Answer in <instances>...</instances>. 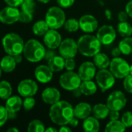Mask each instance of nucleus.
I'll list each match as a JSON object with an SVG mask.
<instances>
[{
	"label": "nucleus",
	"mask_w": 132,
	"mask_h": 132,
	"mask_svg": "<svg viewBox=\"0 0 132 132\" xmlns=\"http://www.w3.org/2000/svg\"><path fill=\"white\" fill-rule=\"evenodd\" d=\"M79 88L85 96H91L93 95L97 90L96 84L91 80H84L81 83Z\"/></svg>",
	"instance_id": "26"
},
{
	"label": "nucleus",
	"mask_w": 132,
	"mask_h": 132,
	"mask_svg": "<svg viewBox=\"0 0 132 132\" xmlns=\"http://www.w3.org/2000/svg\"><path fill=\"white\" fill-rule=\"evenodd\" d=\"M82 128L83 130L86 132H97L100 130V125L99 120L96 118H95L94 116H89L88 118L84 119Z\"/></svg>",
	"instance_id": "21"
},
{
	"label": "nucleus",
	"mask_w": 132,
	"mask_h": 132,
	"mask_svg": "<svg viewBox=\"0 0 132 132\" xmlns=\"http://www.w3.org/2000/svg\"><path fill=\"white\" fill-rule=\"evenodd\" d=\"M58 130H57V128H54L53 127H50L47 129H45V131L46 132H57Z\"/></svg>",
	"instance_id": "53"
},
{
	"label": "nucleus",
	"mask_w": 132,
	"mask_h": 132,
	"mask_svg": "<svg viewBox=\"0 0 132 132\" xmlns=\"http://www.w3.org/2000/svg\"><path fill=\"white\" fill-rule=\"evenodd\" d=\"M93 63L97 68L100 70L101 69H107L110 63V60L108 56L103 53H98L96 55L93 56Z\"/></svg>",
	"instance_id": "25"
},
{
	"label": "nucleus",
	"mask_w": 132,
	"mask_h": 132,
	"mask_svg": "<svg viewBox=\"0 0 132 132\" xmlns=\"http://www.w3.org/2000/svg\"><path fill=\"white\" fill-rule=\"evenodd\" d=\"M46 50L44 46L37 39H30L24 44L23 55L30 62L37 63L44 58Z\"/></svg>",
	"instance_id": "3"
},
{
	"label": "nucleus",
	"mask_w": 132,
	"mask_h": 132,
	"mask_svg": "<svg viewBox=\"0 0 132 132\" xmlns=\"http://www.w3.org/2000/svg\"><path fill=\"white\" fill-rule=\"evenodd\" d=\"M104 13H105V16L106 18L108 19V20H110L112 19V12L110 9H105L104 11Z\"/></svg>",
	"instance_id": "51"
},
{
	"label": "nucleus",
	"mask_w": 132,
	"mask_h": 132,
	"mask_svg": "<svg viewBox=\"0 0 132 132\" xmlns=\"http://www.w3.org/2000/svg\"><path fill=\"white\" fill-rule=\"evenodd\" d=\"M57 54H56V52H55L54 49H50V48H48V50H46V52H45V55H44V59L48 61L50 59H51L52 57H54Z\"/></svg>",
	"instance_id": "42"
},
{
	"label": "nucleus",
	"mask_w": 132,
	"mask_h": 132,
	"mask_svg": "<svg viewBox=\"0 0 132 132\" xmlns=\"http://www.w3.org/2000/svg\"><path fill=\"white\" fill-rule=\"evenodd\" d=\"M82 83V80L79 75L72 71H67L64 73L59 78V84L61 87L65 90L72 91L79 88Z\"/></svg>",
	"instance_id": "7"
},
{
	"label": "nucleus",
	"mask_w": 132,
	"mask_h": 132,
	"mask_svg": "<svg viewBox=\"0 0 132 132\" xmlns=\"http://www.w3.org/2000/svg\"><path fill=\"white\" fill-rule=\"evenodd\" d=\"M32 20H33V13H30L29 12L23 11V10H22V12H20L19 21H20L21 22H23V23H28V22H31Z\"/></svg>",
	"instance_id": "36"
},
{
	"label": "nucleus",
	"mask_w": 132,
	"mask_h": 132,
	"mask_svg": "<svg viewBox=\"0 0 132 132\" xmlns=\"http://www.w3.org/2000/svg\"><path fill=\"white\" fill-rule=\"evenodd\" d=\"M49 117L51 121L57 125H67L75 117L74 108L68 101H59L51 105Z\"/></svg>",
	"instance_id": "1"
},
{
	"label": "nucleus",
	"mask_w": 132,
	"mask_h": 132,
	"mask_svg": "<svg viewBox=\"0 0 132 132\" xmlns=\"http://www.w3.org/2000/svg\"><path fill=\"white\" fill-rule=\"evenodd\" d=\"M110 70L117 79H124L130 74V65L123 58L114 57L110 63Z\"/></svg>",
	"instance_id": "6"
},
{
	"label": "nucleus",
	"mask_w": 132,
	"mask_h": 132,
	"mask_svg": "<svg viewBox=\"0 0 132 132\" xmlns=\"http://www.w3.org/2000/svg\"><path fill=\"white\" fill-rule=\"evenodd\" d=\"M16 62L13 56L9 55L4 56L0 61V67L2 71L5 73H10L16 68Z\"/></svg>",
	"instance_id": "23"
},
{
	"label": "nucleus",
	"mask_w": 132,
	"mask_h": 132,
	"mask_svg": "<svg viewBox=\"0 0 132 132\" xmlns=\"http://www.w3.org/2000/svg\"><path fill=\"white\" fill-rule=\"evenodd\" d=\"M96 37L102 45L108 46L112 44L117 37L115 29L110 25H103L100 26L97 31Z\"/></svg>",
	"instance_id": "10"
},
{
	"label": "nucleus",
	"mask_w": 132,
	"mask_h": 132,
	"mask_svg": "<svg viewBox=\"0 0 132 132\" xmlns=\"http://www.w3.org/2000/svg\"><path fill=\"white\" fill-rule=\"evenodd\" d=\"M125 11L127 12V13L128 14L129 17L132 18V0L129 1L126 6H125Z\"/></svg>",
	"instance_id": "46"
},
{
	"label": "nucleus",
	"mask_w": 132,
	"mask_h": 132,
	"mask_svg": "<svg viewBox=\"0 0 132 132\" xmlns=\"http://www.w3.org/2000/svg\"><path fill=\"white\" fill-rule=\"evenodd\" d=\"M23 1H34V0H23Z\"/></svg>",
	"instance_id": "58"
},
{
	"label": "nucleus",
	"mask_w": 132,
	"mask_h": 132,
	"mask_svg": "<svg viewBox=\"0 0 132 132\" xmlns=\"http://www.w3.org/2000/svg\"><path fill=\"white\" fill-rule=\"evenodd\" d=\"M2 69H1V67H0V77H1V75H2Z\"/></svg>",
	"instance_id": "57"
},
{
	"label": "nucleus",
	"mask_w": 132,
	"mask_h": 132,
	"mask_svg": "<svg viewBox=\"0 0 132 132\" xmlns=\"http://www.w3.org/2000/svg\"><path fill=\"white\" fill-rule=\"evenodd\" d=\"M12 87L8 81L3 80L0 82V98L7 100L11 97Z\"/></svg>",
	"instance_id": "31"
},
{
	"label": "nucleus",
	"mask_w": 132,
	"mask_h": 132,
	"mask_svg": "<svg viewBox=\"0 0 132 132\" xmlns=\"http://www.w3.org/2000/svg\"><path fill=\"white\" fill-rule=\"evenodd\" d=\"M35 99L33 97H26L25 100L23 102V108L26 111H30L31 109L33 108L35 105Z\"/></svg>",
	"instance_id": "37"
},
{
	"label": "nucleus",
	"mask_w": 132,
	"mask_h": 132,
	"mask_svg": "<svg viewBox=\"0 0 132 132\" xmlns=\"http://www.w3.org/2000/svg\"><path fill=\"white\" fill-rule=\"evenodd\" d=\"M45 21L50 29H58L64 26L66 21L65 13L60 6H52L46 13Z\"/></svg>",
	"instance_id": "5"
},
{
	"label": "nucleus",
	"mask_w": 132,
	"mask_h": 132,
	"mask_svg": "<svg viewBox=\"0 0 132 132\" xmlns=\"http://www.w3.org/2000/svg\"><path fill=\"white\" fill-rule=\"evenodd\" d=\"M37 1H39L40 2H42V3L46 4V3H48L51 0H37Z\"/></svg>",
	"instance_id": "55"
},
{
	"label": "nucleus",
	"mask_w": 132,
	"mask_h": 132,
	"mask_svg": "<svg viewBox=\"0 0 132 132\" xmlns=\"http://www.w3.org/2000/svg\"><path fill=\"white\" fill-rule=\"evenodd\" d=\"M123 86L124 90L129 93L132 94V75L128 74L127 77L124 78V82H123Z\"/></svg>",
	"instance_id": "38"
},
{
	"label": "nucleus",
	"mask_w": 132,
	"mask_h": 132,
	"mask_svg": "<svg viewBox=\"0 0 132 132\" xmlns=\"http://www.w3.org/2000/svg\"><path fill=\"white\" fill-rule=\"evenodd\" d=\"M131 56H132V53H131Z\"/></svg>",
	"instance_id": "59"
},
{
	"label": "nucleus",
	"mask_w": 132,
	"mask_h": 132,
	"mask_svg": "<svg viewBox=\"0 0 132 132\" xmlns=\"http://www.w3.org/2000/svg\"><path fill=\"white\" fill-rule=\"evenodd\" d=\"M62 41L61 34L57 31V29H50L46 34L44 36V44L50 49H57L59 47Z\"/></svg>",
	"instance_id": "16"
},
{
	"label": "nucleus",
	"mask_w": 132,
	"mask_h": 132,
	"mask_svg": "<svg viewBox=\"0 0 132 132\" xmlns=\"http://www.w3.org/2000/svg\"><path fill=\"white\" fill-rule=\"evenodd\" d=\"M118 47L120 48L122 54L128 56L132 53V37H124L120 43Z\"/></svg>",
	"instance_id": "29"
},
{
	"label": "nucleus",
	"mask_w": 132,
	"mask_h": 132,
	"mask_svg": "<svg viewBox=\"0 0 132 132\" xmlns=\"http://www.w3.org/2000/svg\"><path fill=\"white\" fill-rule=\"evenodd\" d=\"M121 121L127 128L132 127V111H126L121 117Z\"/></svg>",
	"instance_id": "34"
},
{
	"label": "nucleus",
	"mask_w": 132,
	"mask_h": 132,
	"mask_svg": "<svg viewBox=\"0 0 132 132\" xmlns=\"http://www.w3.org/2000/svg\"><path fill=\"white\" fill-rule=\"evenodd\" d=\"M53 71L48 66L40 65L37 67L34 71V75L36 79L41 84H47L52 80Z\"/></svg>",
	"instance_id": "17"
},
{
	"label": "nucleus",
	"mask_w": 132,
	"mask_h": 132,
	"mask_svg": "<svg viewBox=\"0 0 132 132\" xmlns=\"http://www.w3.org/2000/svg\"><path fill=\"white\" fill-rule=\"evenodd\" d=\"M80 29L86 33H91L96 31L98 28L99 23L97 19L92 15L86 14L82 15L79 20Z\"/></svg>",
	"instance_id": "15"
},
{
	"label": "nucleus",
	"mask_w": 132,
	"mask_h": 132,
	"mask_svg": "<svg viewBox=\"0 0 132 132\" xmlns=\"http://www.w3.org/2000/svg\"><path fill=\"white\" fill-rule=\"evenodd\" d=\"M64 27H65V30L69 32H76L79 29H80L79 22V20H77L76 19H74V18L68 19L65 21V22L64 24Z\"/></svg>",
	"instance_id": "32"
},
{
	"label": "nucleus",
	"mask_w": 132,
	"mask_h": 132,
	"mask_svg": "<svg viewBox=\"0 0 132 132\" xmlns=\"http://www.w3.org/2000/svg\"><path fill=\"white\" fill-rule=\"evenodd\" d=\"M23 105V101L21 98L18 96L10 97L7 99L5 104V108L9 112H15L16 113L19 111Z\"/></svg>",
	"instance_id": "24"
},
{
	"label": "nucleus",
	"mask_w": 132,
	"mask_h": 132,
	"mask_svg": "<svg viewBox=\"0 0 132 132\" xmlns=\"http://www.w3.org/2000/svg\"><path fill=\"white\" fill-rule=\"evenodd\" d=\"M27 131L29 132H44L45 131V126L40 120H33L29 124Z\"/></svg>",
	"instance_id": "33"
},
{
	"label": "nucleus",
	"mask_w": 132,
	"mask_h": 132,
	"mask_svg": "<svg viewBox=\"0 0 132 132\" xmlns=\"http://www.w3.org/2000/svg\"><path fill=\"white\" fill-rule=\"evenodd\" d=\"M115 77L107 69H101L96 74V82L103 92L110 89L115 84Z\"/></svg>",
	"instance_id": "8"
},
{
	"label": "nucleus",
	"mask_w": 132,
	"mask_h": 132,
	"mask_svg": "<svg viewBox=\"0 0 132 132\" xmlns=\"http://www.w3.org/2000/svg\"><path fill=\"white\" fill-rule=\"evenodd\" d=\"M117 30L123 37H128L132 35V26L127 21L120 22L117 24Z\"/></svg>",
	"instance_id": "30"
},
{
	"label": "nucleus",
	"mask_w": 132,
	"mask_h": 132,
	"mask_svg": "<svg viewBox=\"0 0 132 132\" xmlns=\"http://www.w3.org/2000/svg\"><path fill=\"white\" fill-rule=\"evenodd\" d=\"M126 130V127L121 121L114 120L110 121L105 126L104 131L106 132H123Z\"/></svg>",
	"instance_id": "28"
},
{
	"label": "nucleus",
	"mask_w": 132,
	"mask_h": 132,
	"mask_svg": "<svg viewBox=\"0 0 132 132\" xmlns=\"http://www.w3.org/2000/svg\"><path fill=\"white\" fill-rule=\"evenodd\" d=\"M4 1L8 5L12 7H17L19 5H21V4L23 2V0H4Z\"/></svg>",
	"instance_id": "43"
},
{
	"label": "nucleus",
	"mask_w": 132,
	"mask_h": 132,
	"mask_svg": "<svg viewBox=\"0 0 132 132\" xmlns=\"http://www.w3.org/2000/svg\"><path fill=\"white\" fill-rule=\"evenodd\" d=\"M2 46L7 54L16 56L23 53L24 43L19 35L16 33H9L2 39Z\"/></svg>",
	"instance_id": "4"
},
{
	"label": "nucleus",
	"mask_w": 132,
	"mask_h": 132,
	"mask_svg": "<svg viewBox=\"0 0 132 132\" xmlns=\"http://www.w3.org/2000/svg\"><path fill=\"white\" fill-rule=\"evenodd\" d=\"M17 90L22 97H33L38 90V85L34 80L26 79L19 84Z\"/></svg>",
	"instance_id": "12"
},
{
	"label": "nucleus",
	"mask_w": 132,
	"mask_h": 132,
	"mask_svg": "<svg viewBox=\"0 0 132 132\" xmlns=\"http://www.w3.org/2000/svg\"><path fill=\"white\" fill-rule=\"evenodd\" d=\"M79 52L88 57H93L101 50V43L96 36L86 34L79 38L77 40Z\"/></svg>",
	"instance_id": "2"
},
{
	"label": "nucleus",
	"mask_w": 132,
	"mask_h": 132,
	"mask_svg": "<svg viewBox=\"0 0 132 132\" xmlns=\"http://www.w3.org/2000/svg\"><path fill=\"white\" fill-rule=\"evenodd\" d=\"M8 131H14V132H18L19 130L16 128H11L9 129H8Z\"/></svg>",
	"instance_id": "54"
},
{
	"label": "nucleus",
	"mask_w": 132,
	"mask_h": 132,
	"mask_svg": "<svg viewBox=\"0 0 132 132\" xmlns=\"http://www.w3.org/2000/svg\"><path fill=\"white\" fill-rule=\"evenodd\" d=\"M76 67V63L73 58H68L65 59V68L68 71H72L75 70Z\"/></svg>",
	"instance_id": "40"
},
{
	"label": "nucleus",
	"mask_w": 132,
	"mask_h": 132,
	"mask_svg": "<svg viewBox=\"0 0 132 132\" xmlns=\"http://www.w3.org/2000/svg\"><path fill=\"white\" fill-rule=\"evenodd\" d=\"M110 108L107 104H96L93 107L92 114L98 120L105 119L110 114Z\"/></svg>",
	"instance_id": "20"
},
{
	"label": "nucleus",
	"mask_w": 132,
	"mask_h": 132,
	"mask_svg": "<svg viewBox=\"0 0 132 132\" xmlns=\"http://www.w3.org/2000/svg\"><path fill=\"white\" fill-rule=\"evenodd\" d=\"M72 94H73V96L75 97H81V95L82 94V93L80 88L79 87V88H76L74 90H72Z\"/></svg>",
	"instance_id": "49"
},
{
	"label": "nucleus",
	"mask_w": 132,
	"mask_h": 132,
	"mask_svg": "<svg viewBox=\"0 0 132 132\" xmlns=\"http://www.w3.org/2000/svg\"><path fill=\"white\" fill-rule=\"evenodd\" d=\"M49 29L50 28L45 20H39L33 26V32L38 36H44Z\"/></svg>",
	"instance_id": "27"
},
{
	"label": "nucleus",
	"mask_w": 132,
	"mask_h": 132,
	"mask_svg": "<svg viewBox=\"0 0 132 132\" xmlns=\"http://www.w3.org/2000/svg\"><path fill=\"white\" fill-rule=\"evenodd\" d=\"M75 2V0H57L58 5L62 9H67L71 7Z\"/></svg>",
	"instance_id": "41"
},
{
	"label": "nucleus",
	"mask_w": 132,
	"mask_h": 132,
	"mask_svg": "<svg viewBox=\"0 0 132 132\" xmlns=\"http://www.w3.org/2000/svg\"><path fill=\"white\" fill-rule=\"evenodd\" d=\"M20 12L12 6H8L0 11V21L5 24H12L19 21Z\"/></svg>",
	"instance_id": "13"
},
{
	"label": "nucleus",
	"mask_w": 132,
	"mask_h": 132,
	"mask_svg": "<svg viewBox=\"0 0 132 132\" xmlns=\"http://www.w3.org/2000/svg\"><path fill=\"white\" fill-rule=\"evenodd\" d=\"M65 59L60 56H54L47 61V66L53 72H60L65 68Z\"/></svg>",
	"instance_id": "22"
},
{
	"label": "nucleus",
	"mask_w": 132,
	"mask_h": 132,
	"mask_svg": "<svg viewBox=\"0 0 132 132\" xmlns=\"http://www.w3.org/2000/svg\"><path fill=\"white\" fill-rule=\"evenodd\" d=\"M60 127H61V128H59L58 131H60V132H71L72 131V129H71L69 127L66 126V125H62V126H60Z\"/></svg>",
	"instance_id": "50"
},
{
	"label": "nucleus",
	"mask_w": 132,
	"mask_h": 132,
	"mask_svg": "<svg viewBox=\"0 0 132 132\" xmlns=\"http://www.w3.org/2000/svg\"><path fill=\"white\" fill-rule=\"evenodd\" d=\"M9 118L8 111L5 108L0 105V127H2Z\"/></svg>",
	"instance_id": "39"
},
{
	"label": "nucleus",
	"mask_w": 132,
	"mask_h": 132,
	"mask_svg": "<svg viewBox=\"0 0 132 132\" xmlns=\"http://www.w3.org/2000/svg\"><path fill=\"white\" fill-rule=\"evenodd\" d=\"M130 74H131L132 75V65L131 66H130Z\"/></svg>",
	"instance_id": "56"
},
{
	"label": "nucleus",
	"mask_w": 132,
	"mask_h": 132,
	"mask_svg": "<svg viewBox=\"0 0 132 132\" xmlns=\"http://www.w3.org/2000/svg\"><path fill=\"white\" fill-rule=\"evenodd\" d=\"M127 104V98L121 90L113 91L107 99V105L112 111H121Z\"/></svg>",
	"instance_id": "9"
},
{
	"label": "nucleus",
	"mask_w": 132,
	"mask_h": 132,
	"mask_svg": "<svg viewBox=\"0 0 132 132\" xmlns=\"http://www.w3.org/2000/svg\"><path fill=\"white\" fill-rule=\"evenodd\" d=\"M93 108L91 105L86 102H81L79 103L75 108H74V115L75 118L79 119L84 120L90 114H92Z\"/></svg>",
	"instance_id": "19"
},
{
	"label": "nucleus",
	"mask_w": 132,
	"mask_h": 132,
	"mask_svg": "<svg viewBox=\"0 0 132 132\" xmlns=\"http://www.w3.org/2000/svg\"><path fill=\"white\" fill-rule=\"evenodd\" d=\"M14 56V59L16 62V63H20L22 62V60H23V57L21 56V53L20 54H17L16 56Z\"/></svg>",
	"instance_id": "52"
},
{
	"label": "nucleus",
	"mask_w": 132,
	"mask_h": 132,
	"mask_svg": "<svg viewBox=\"0 0 132 132\" xmlns=\"http://www.w3.org/2000/svg\"><path fill=\"white\" fill-rule=\"evenodd\" d=\"M79 118L74 117V118L71 120V121L69 122L68 125H70V126L72 127V128H76V127L79 125Z\"/></svg>",
	"instance_id": "48"
},
{
	"label": "nucleus",
	"mask_w": 132,
	"mask_h": 132,
	"mask_svg": "<svg viewBox=\"0 0 132 132\" xmlns=\"http://www.w3.org/2000/svg\"><path fill=\"white\" fill-rule=\"evenodd\" d=\"M78 73L82 81L91 80L94 77H96V67L94 64V63L90 61H86L80 65Z\"/></svg>",
	"instance_id": "14"
},
{
	"label": "nucleus",
	"mask_w": 132,
	"mask_h": 132,
	"mask_svg": "<svg viewBox=\"0 0 132 132\" xmlns=\"http://www.w3.org/2000/svg\"><path fill=\"white\" fill-rule=\"evenodd\" d=\"M41 97L44 103L52 105L60 101L61 93L55 87H47L43 90Z\"/></svg>",
	"instance_id": "18"
},
{
	"label": "nucleus",
	"mask_w": 132,
	"mask_h": 132,
	"mask_svg": "<svg viewBox=\"0 0 132 132\" xmlns=\"http://www.w3.org/2000/svg\"><path fill=\"white\" fill-rule=\"evenodd\" d=\"M129 15L127 13L126 11H121L118 13L117 15V19L120 22H125V21H128V19Z\"/></svg>",
	"instance_id": "44"
},
{
	"label": "nucleus",
	"mask_w": 132,
	"mask_h": 132,
	"mask_svg": "<svg viewBox=\"0 0 132 132\" xmlns=\"http://www.w3.org/2000/svg\"><path fill=\"white\" fill-rule=\"evenodd\" d=\"M35 2L34 1H23V3L21 4V8L22 10L29 12L30 13H33L35 10Z\"/></svg>",
	"instance_id": "35"
},
{
	"label": "nucleus",
	"mask_w": 132,
	"mask_h": 132,
	"mask_svg": "<svg viewBox=\"0 0 132 132\" xmlns=\"http://www.w3.org/2000/svg\"><path fill=\"white\" fill-rule=\"evenodd\" d=\"M120 111H112L110 110V114H109V118L110 121H114V120H118L120 118Z\"/></svg>",
	"instance_id": "45"
},
{
	"label": "nucleus",
	"mask_w": 132,
	"mask_h": 132,
	"mask_svg": "<svg viewBox=\"0 0 132 132\" xmlns=\"http://www.w3.org/2000/svg\"><path fill=\"white\" fill-rule=\"evenodd\" d=\"M121 54H122V53L119 47H115L111 50V56L114 57H119Z\"/></svg>",
	"instance_id": "47"
},
{
	"label": "nucleus",
	"mask_w": 132,
	"mask_h": 132,
	"mask_svg": "<svg viewBox=\"0 0 132 132\" xmlns=\"http://www.w3.org/2000/svg\"><path fill=\"white\" fill-rule=\"evenodd\" d=\"M58 51L60 55L65 59L74 58L79 52L77 42L72 38H67L61 41Z\"/></svg>",
	"instance_id": "11"
}]
</instances>
